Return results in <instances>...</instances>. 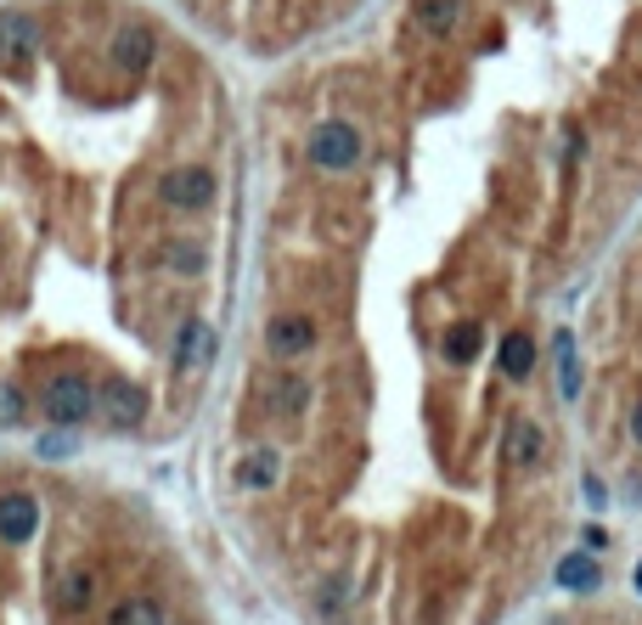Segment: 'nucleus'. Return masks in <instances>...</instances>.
<instances>
[{"label": "nucleus", "instance_id": "f257e3e1", "mask_svg": "<svg viewBox=\"0 0 642 625\" xmlns=\"http://www.w3.org/2000/svg\"><path fill=\"white\" fill-rule=\"evenodd\" d=\"M40 406H45V417H52L57 428H79L96 412V390H90L85 372H52L45 377V390H40Z\"/></svg>", "mask_w": 642, "mask_h": 625}, {"label": "nucleus", "instance_id": "f03ea898", "mask_svg": "<svg viewBox=\"0 0 642 625\" xmlns=\"http://www.w3.org/2000/svg\"><path fill=\"white\" fill-rule=\"evenodd\" d=\"M361 153H367V141H361V130H356L350 119H327V124H316V130H311V164H316V169H327V175L356 169V164H361Z\"/></svg>", "mask_w": 642, "mask_h": 625}, {"label": "nucleus", "instance_id": "7ed1b4c3", "mask_svg": "<svg viewBox=\"0 0 642 625\" xmlns=\"http://www.w3.org/2000/svg\"><path fill=\"white\" fill-rule=\"evenodd\" d=\"M40 18L34 12H23V7H7L0 12V63L7 68H29L34 57H40Z\"/></svg>", "mask_w": 642, "mask_h": 625}, {"label": "nucleus", "instance_id": "20e7f679", "mask_svg": "<svg viewBox=\"0 0 642 625\" xmlns=\"http://www.w3.org/2000/svg\"><path fill=\"white\" fill-rule=\"evenodd\" d=\"M159 198H164L170 209H181V215L209 209V198H215V175H209L204 164H181V169H170V175L159 180Z\"/></svg>", "mask_w": 642, "mask_h": 625}, {"label": "nucleus", "instance_id": "39448f33", "mask_svg": "<svg viewBox=\"0 0 642 625\" xmlns=\"http://www.w3.org/2000/svg\"><path fill=\"white\" fill-rule=\"evenodd\" d=\"M96 412H102L113 428H135L146 417V390L130 377H108L102 390H96Z\"/></svg>", "mask_w": 642, "mask_h": 625}, {"label": "nucleus", "instance_id": "423d86ee", "mask_svg": "<svg viewBox=\"0 0 642 625\" xmlns=\"http://www.w3.org/2000/svg\"><path fill=\"white\" fill-rule=\"evenodd\" d=\"M40 536V502L29 491L0 496V547H29Z\"/></svg>", "mask_w": 642, "mask_h": 625}, {"label": "nucleus", "instance_id": "0eeeda50", "mask_svg": "<svg viewBox=\"0 0 642 625\" xmlns=\"http://www.w3.org/2000/svg\"><path fill=\"white\" fill-rule=\"evenodd\" d=\"M108 57H113V68H124V74H146V68H153V57H159V34L146 29V23H124V29L113 34V45H108Z\"/></svg>", "mask_w": 642, "mask_h": 625}, {"label": "nucleus", "instance_id": "6e6552de", "mask_svg": "<svg viewBox=\"0 0 642 625\" xmlns=\"http://www.w3.org/2000/svg\"><path fill=\"white\" fill-rule=\"evenodd\" d=\"M316 321L311 316H276L271 327H265V350L276 355V361H293V355H305V350H316Z\"/></svg>", "mask_w": 642, "mask_h": 625}, {"label": "nucleus", "instance_id": "1a4fd4ad", "mask_svg": "<svg viewBox=\"0 0 642 625\" xmlns=\"http://www.w3.org/2000/svg\"><path fill=\"white\" fill-rule=\"evenodd\" d=\"M209 350H215V332H209V321H181V332H175V350H170V361H175V372H192V366H204L209 361Z\"/></svg>", "mask_w": 642, "mask_h": 625}, {"label": "nucleus", "instance_id": "9d476101", "mask_svg": "<svg viewBox=\"0 0 642 625\" xmlns=\"http://www.w3.org/2000/svg\"><path fill=\"white\" fill-rule=\"evenodd\" d=\"M439 355H446V366H474L485 355V327L479 321H451L446 339H439Z\"/></svg>", "mask_w": 642, "mask_h": 625}, {"label": "nucleus", "instance_id": "9b49d317", "mask_svg": "<svg viewBox=\"0 0 642 625\" xmlns=\"http://www.w3.org/2000/svg\"><path fill=\"white\" fill-rule=\"evenodd\" d=\"M52 597H57V608H63V614H85V608L96 603V569H85V563L63 569Z\"/></svg>", "mask_w": 642, "mask_h": 625}, {"label": "nucleus", "instance_id": "f8f14e48", "mask_svg": "<svg viewBox=\"0 0 642 625\" xmlns=\"http://www.w3.org/2000/svg\"><path fill=\"white\" fill-rule=\"evenodd\" d=\"M463 12H468V0H417V29L428 40H446V34H457Z\"/></svg>", "mask_w": 642, "mask_h": 625}, {"label": "nucleus", "instance_id": "ddd939ff", "mask_svg": "<svg viewBox=\"0 0 642 625\" xmlns=\"http://www.w3.org/2000/svg\"><path fill=\"white\" fill-rule=\"evenodd\" d=\"M553 581L564 592H598L603 586V569H598V558H591V552H569V558H558Z\"/></svg>", "mask_w": 642, "mask_h": 625}, {"label": "nucleus", "instance_id": "4468645a", "mask_svg": "<svg viewBox=\"0 0 642 625\" xmlns=\"http://www.w3.org/2000/svg\"><path fill=\"white\" fill-rule=\"evenodd\" d=\"M541 457H547V440H541V428L530 417H513L508 423V462L519 468H541Z\"/></svg>", "mask_w": 642, "mask_h": 625}, {"label": "nucleus", "instance_id": "2eb2a0df", "mask_svg": "<svg viewBox=\"0 0 642 625\" xmlns=\"http://www.w3.org/2000/svg\"><path fill=\"white\" fill-rule=\"evenodd\" d=\"M276 479H282V457L276 451H249L237 462V485L242 491H271Z\"/></svg>", "mask_w": 642, "mask_h": 625}, {"label": "nucleus", "instance_id": "dca6fc26", "mask_svg": "<svg viewBox=\"0 0 642 625\" xmlns=\"http://www.w3.org/2000/svg\"><path fill=\"white\" fill-rule=\"evenodd\" d=\"M305 406H311V383L300 372H276V383H271V412L276 417H300Z\"/></svg>", "mask_w": 642, "mask_h": 625}, {"label": "nucleus", "instance_id": "f3484780", "mask_svg": "<svg viewBox=\"0 0 642 625\" xmlns=\"http://www.w3.org/2000/svg\"><path fill=\"white\" fill-rule=\"evenodd\" d=\"M497 366H502V377H513V383H524V377L535 372V339H530V332H508Z\"/></svg>", "mask_w": 642, "mask_h": 625}, {"label": "nucleus", "instance_id": "a211bd4d", "mask_svg": "<svg viewBox=\"0 0 642 625\" xmlns=\"http://www.w3.org/2000/svg\"><path fill=\"white\" fill-rule=\"evenodd\" d=\"M108 625H164V608L153 597H124V603H113Z\"/></svg>", "mask_w": 642, "mask_h": 625}, {"label": "nucleus", "instance_id": "6ab92c4d", "mask_svg": "<svg viewBox=\"0 0 642 625\" xmlns=\"http://www.w3.org/2000/svg\"><path fill=\"white\" fill-rule=\"evenodd\" d=\"M23 390H18V383L12 377H0V428H12V423H23Z\"/></svg>", "mask_w": 642, "mask_h": 625}, {"label": "nucleus", "instance_id": "aec40b11", "mask_svg": "<svg viewBox=\"0 0 642 625\" xmlns=\"http://www.w3.org/2000/svg\"><path fill=\"white\" fill-rule=\"evenodd\" d=\"M164 265H175V271H204V249H197V243H170L164 249Z\"/></svg>", "mask_w": 642, "mask_h": 625}, {"label": "nucleus", "instance_id": "412c9836", "mask_svg": "<svg viewBox=\"0 0 642 625\" xmlns=\"http://www.w3.org/2000/svg\"><path fill=\"white\" fill-rule=\"evenodd\" d=\"M34 451H40V457H68V451H74V440H68V435H40V440H34Z\"/></svg>", "mask_w": 642, "mask_h": 625}, {"label": "nucleus", "instance_id": "4be33fe9", "mask_svg": "<svg viewBox=\"0 0 642 625\" xmlns=\"http://www.w3.org/2000/svg\"><path fill=\"white\" fill-rule=\"evenodd\" d=\"M580 541H586V552H598V547H609V530H603V524H586Z\"/></svg>", "mask_w": 642, "mask_h": 625}, {"label": "nucleus", "instance_id": "5701e85b", "mask_svg": "<svg viewBox=\"0 0 642 625\" xmlns=\"http://www.w3.org/2000/svg\"><path fill=\"white\" fill-rule=\"evenodd\" d=\"M631 435L642 440V406H636V417H631Z\"/></svg>", "mask_w": 642, "mask_h": 625}, {"label": "nucleus", "instance_id": "b1692460", "mask_svg": "<svg viewBox=\"0 0 642 625\" xmlns=\"http://www.w3.org/2000/svg\"><path fill=\"white\" fill-rule=\"evenodd\" d=\"M631 581H636V592H642V563H636V574H631Z\"/></svg>", "mask_w": 642, "mask_h": 625}]
</instances>
